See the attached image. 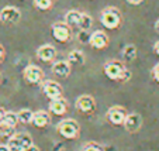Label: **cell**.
Masks as SVG:
<instances>
[{"label":"cell","instance_id":"cell-1","mask_svg":"<svg viewBox=\"0 0 159 151\" xmlns=\"http://www.w3.org/2000/svg\"><path fill=\"white\" fill-rule=\"evenodd\" d=\"M100 20H102V24L108 30H116L121 26L123 23V14L117 7H106L102 12L100 16Z\"/></svg>","mask_w":159,"mask_h":151},{"label":"cell","instance_id":"cell-2","mask_svg":"<svg viewBox=\"0 0 159 151\" xmlns=\"http://www.w3.org/2000/svg\"><path fill=\"white\" fill-rule=\"evenodd\" d=\"M57 131L68 140H75L80 134V126L75 119H63L57 124Z\"/></svg>","mask_w":159,"mask_h":151},{"label":"cell","instance_id":"cell-3","mask_svg":"<svg viewBox=\"0 0 159 151\" xmlns=\"http://www.w3.org/2000/svg\"><path fill=\"white\" fill-rule=\"evenodd\" d=\"M7 145L11 151H25L34 145L33 137L28 133H14L13 136L9 137Z\"/></svg>","mask_w":159,"mask_h":151},{"label":"cell","instance_id":"cell-4","mask_svg":"<svg viewBox=\"0 0 159 151\" xmlns=\"http://www.w3.org/2000/svg\"><path fill=\"white\" fill-rule=\"evenodd\" d=\"M103 71H104V75L107 76L108 79L121 82V78H123L124 72L127 71V68H125V65H124L121 61L113 59V61H108V62L104 64Z\"/></svg>","mask_w":159,"mask_h":151},{"label":"cell","instance_id":"cell-5","mask_svg":"<svg viewBox=\"0 0 159 151\" xmlns=\"http://www.w3.org/2000/svg\"><path fill=\"white\" fill-rule=\"evenodd\" d=\"M128 112L125 110V107L120 105L111 106L110 109L106 113V119H107L108 123L114 124V126H124V121H125Z\"/></svg>","mask_w":159,"mask_h":151},{"label":"cell","instance_id":"cell-6","mask_svg":"<svg viewBox=\"0 0 159 151\" xmlns=\"http://www.w3.org/2000/svg\"><path fill=\"white\" fill-rule=\"evenodd\" d=\"M51 31H52V37L59 42H66L72 38V30L70 26L62 23V21H57L51 26Z\"/></svg>","mask_w":159,"mask_h":151},{"label":"cell","instance_id":"cell-7","mask_svg":"<svg viewBox=\"0 0 159 151\" xmlns=\"http://www.w3.org/2000/svg\"><path fill=\"white\" fill-rule=\"evenodd\" d=\"M42 92L49 100H55L59 99V97H63V89L57 81H44L42 82Z\"/></svg>","mask_w":159,"mask_h":151},{"label":"cell","instance_id":"cell-8","mask_svg":"<svg viewBox=\"0 0 159 151\" xmlns=\"http://www.w3.org/2000/svg\"><path fill=\"white\" fill-rule=\"evenodd\" d=\"M21 18L20 9L14 6H6L0 10V21L3 24H17Z\"/></svg>","mask_w":159,"mask_h":151},{"label":"cell","instance_id":"cell-9","mask_svg":"<svg viewBox=\"0 0 159 151\" xmlns=\"http://www.w3.org/2000/svg\"><path fill=\"white\" fill-rule=\"evenodd\" d=\"M24 79L31 85H38L44 82V71L37 65H28L23 71Z\"/></svg>","mask_w":159,"mask_h":151},{"label":"cell","instance_id":"cell-10","mask_svg":"<svg viewBox=\"0 0 159 151\" xmlns=\"http://www.w3.org/2000/svg\"><path fill=\"white\" fill-rule=\"evenodd\" d=\"M75 106L79 112L84 113V115H90V113H93L96 110V100L90 95H82L76 99Z\"/></svg>","mask_w":159,"mask_h":151},{"label":"cell","instance_id":"cell-11","mask_svg":"<svg viewBox=\"0 0 159 151\" xmlns=\"http://www.w3.org/2000/svg\"><path fill=\"white\" fill-rule=\"evenodd\" d=\"M89 42H90V45L93 47V48L104 50V48H107L110 40H108V35L104 33V31L96 30L93 34H92V35L89 37Z\"/></svg>","mask_w":159,"mask_h":151},{"label":"cell","instance_id":"cell-12","mask_svg":"<svg viewBox=\"0 0 159 151\" xmlns=\"http://www.w3.org/2000/svg\"><path fill=\"white\" fill-rule=\"evenodd\" d=\"M37 57L42 61V62H54L57 58V48L51 44H45L41 45L37 50Z\"/></svg>","mask_w":159,"mask_h":151},{"label":"cell","instance_id":"cell-13","mask_svg":"<svg viewBox=\"0 0 159 151\" xmlns=\"http://www.w3.org/2000/svg\"><path fill=\"white\" fill-rule=\"evenodd\" d=\"M142 126V117L139 113H128L125 121H124V127L128 133H137Z\"/></svg>","mask_w":159,"mask_h":151},{"label":"cell","instance_id":"cell-14","mask_svg":"<svg viewBox=\"0 0 159 151\" xmlns=\"http://www.w3.org/2000/svg\"><path fill=\"white\" fill-rule=\"evenodd\" d=\"M72 71V65L69 61H55L52 64V73L59 78H68Z\"/></svg>","mask_w":159,"mask_h":151},{"label":"cell","instance_id":"cell-15","mask_svg":"<svg viewBox=\"0 0 159 151\" xmlns=\"http://www.w3.org/2000/svg\"><path fill=\"white\" fill-rule=\"evenodd\" d=\"M49 112L57 116H63L68 112V102L65 97H59L49 102Z\"/></svg>","mask_w":159,"mask_h":151},{"label":"cell","instance_id":"cell-16","mask_svg":"<svg viewBox=\"0 0 159 151\" xmlns=\"http://www.w3.org/2000/svg\"><path fill=\"white\" fill-rule=\"evenodd\" d=\"M51 123V116L48 112L45 110H37L34 112V117H33V124L38 129H44Z\"/></svg>","mask_w":159,"mask_h":151},{"label":"cell","instance_id":"cell-17","mask_svg":"<svg viewBox=\"0 0 159 151\" xmlns=\"http://www.w3.org/2000/svg\"><path fill=\"white\" fill-rule=\"evenodd\" d=\"M80 17H82V13L78 12V10H70L65 14V23L69 24L70 27H78L79 21H80Z\"/></svg>","mask_w":159,"mask_h":151},{"label":"cell","instance_id":"cell-18","mask_svg":"<svg viewBox=\"0 0 159 151\" xmlns=\"http://www.w3.org/2000/svg\"><path fill=\"white\" fill-rule=\"evenodd\" d=\"M137 54H138V51H137V47H135L134 44H127L123 48V58L125 62H132V61H135Z\"/></svg>","mask_w":159,"mask_h":151},{"label":"cell","instance_id":"cell-19","mask_svg":"<svg viewBox=\"0 0 159 151\" xmlns=\"http://www.w3.org/2000/svg\"><path fill=\"white\" fill-rule=\"evenodd\" d=\"M68 61L70 65H83L84 64V54L79 50H73L68 55Z\"/></svg>","mask_w":159,"mask_h":151},{"label":"cell","instance_id":"cell-20","mask_svg":"<svg viewBox=\"0 0 159 151\" xmlns=\"http://www.w3.org/2000/svg\"><path fill=\"white\" fill-rule=\"evenodd\" d=\"M18 116V121L21 124H33V117H34V112L30 109H21L17 112Z\"/></svg>","mask_w":159,"mask_h":151},{"label":"cell","instance_id":"cell-21","mask_svg":"<svg viewBox=\"0 0 159 151\" xmlns=\"http://www.w3.org/2000/svg\"><path fill=\"white\" fill-rule=\"evenodd\" d=\"M92 26H93V18L90 17L89 14H86V13H82V17L78 24V28L82 31H87Z\"/></svg>","mask_w":159,"mask_h":151},{"label":"cell","instance_id":"cell-22","mask_svg":"<svg viewBox=\"0 0 159 151\" xmlns=\"http://www.w3.org/2000/svg\"><path fill=\"white\" fill-rule=\"evenodd\" d=\"M3 123H6L7 126L16 129V127H17V124L20 123V121H18L17 113H16V112H6V115H4V119H3Z\"/></svg>","mask_w":159,"mask_h":151},{"label":"cell","instance_id":"cell-23","mask_svg":"<svg viewBox=\"0 0 159 151\" xmlns=\"http://www.w3.org/2000/svg\"><path fill=\"white\" fill-rule=\"evenodd\" d=\"M80 151H104V148H103L102 144H99V143H96V141H89L82 145Z\"/></svg>","mask_w":159,"mask_h":151},{"label":"cell","instance_id":"cell-24","mask_svg":"<svg viewBox=\"0 0 159 151\" xmlns=\"http://www.w3.org/2000/svg\"><path fill=\"white\" fill-rule=\"evenodd\" d=\"M34 6L38 10H49L54 6V0H34Z\"/></svg>","mask_w":159,"mask_h":151},{"label":"cell","instance_id":"cell-25","mask_svg":"<svg viewBox=\"0 0 159 151\" xmlns=\"http://www.w3.org/2000/svg\"><path fill=\"white\" fill-rule=\"evenodd\" d=\"M13 131H14L13 127L7 126L3 121H0V137H10L13 136Z\"/></svg>","mask_w":159,"mask_h":151},{"label":"cell","instance_id":"cell-26","mask_svg":"<svg viewBox=\"0 0 159 151\" xmlns=\"http://www.w3.org/2000/svg\"><path fill=\"white\" fill-rule=\"evenodd\" d=\"M151 73H152V78L155 79L156 82H159V62L152 68V72H151Z\"/></svg>","mask_w":159,"mask_h":151},{"label":"cell","instance_id":"cell-27","mask_svg":"<svg viewBox=\"0 0 159 151\" xmlns=\"http://www.w3.org/2000/svg\"><path fill=\"white\" fill-rule=\"evenodd\" d=\"M129 79H131V71H129V69H127L125 72H124L123 78H121V82H128Z\"/></svg>","mask_w":159,"mask_h":151},{"label":"cell","instance_id":"cell-28","mask_svg":"<svg viewBox=\"0 0 159 151\" xmlns=\"http://www.w3.org/2000/svg\"><path fill=\"white\" fill-rule=\"evenodd\" d=\"M4 57H6V50H4V47L0 44V64L4 61Z\"/></svg>","mask_w":159,"mask_h":151},{"label":"cell","instance_id":"cell-29","mask_svg":"<svg viewBox=\"0 0 159 151\" xmlns=\"http://www.w3.org/2000/svg\"><path fill=\"white\" fill-rule=\"evenodd\" d=\"M144 0H127V3L131 4V6H138V4H141Z\"/></svg>","mask_w":159,"mask_h":151},{"label":"cell","instance_id":"cell-30","mask_svg":"<svg viewBox=\"0 0 159 151\" xmlns=\"http://www.w3.org/2000/svg\"><path fill=\"white\" fill-rule=\"evenodd\" d=\"M4 115H6V110L0 106V121H3V119H4Z\"/></svg>","mask_w":159,"mask_h":151},{"label":"cell","instance_id":"cell-31","mask_svg":"<svg viewBox=\"0 0 159 151\" xmlns=\"http://www.w3.org/2000/svg\"><path fill=\"white\" fill-rule=\"evenodd\" d=\"M0 151H11L7 144H0Z\"/></svg>","mask_w":159,"mask_h":151},{"label":"cell","instance_id":"cell-32","mask_svg":"<svg viewBox=\"0 0 159 151\" xmlns=\"http://www.w3.org/2000/svg\"><path fill=\"white\" fill-rule=\"evenodd\" d=\"M153 51H155V54L159 55V40L155 42V45H153Z\"/></svg>","mask_w":159,"mask_h":151},{"label":"cell","instance_id":"cell-33","mask_svg":"<svg viewBox=\"0 0 159 151\" xmlns=\"http://www.w3.org/2000/svg\"><path fill=\"white\" fill-rule=\"evenodd\" d=\"M25 151H39V148L38 147H35V145H31L28 150H25Z\"/></svg>","mask_w":159,"mask_h":151},{"label":"cell","instance_id":"cell-34","mask_svg":"<svg viewBox=\"0 0 159 151\" xmlns=\"http://www.w3.org/2000/svg\"><path fill=\"white\" fill-rule=\"evenodd\" d=\"M155 30L159 33V20H156V23H155Z\"/></svg>","mask_w":159,"mask_h":151},{"label":"cell","instance_id":"cell-35","mask_svg":"<svg viewBox=\"0 0 159 151\" xmlns=\"http://www.w3.org/2000/svg\"><path fill=\"white\" fill-rule=\"evenodd\" d=\"M0 82H2V73H0Z\"/></svg>","mask_w":159,"mask_h":151}]
</instances>
